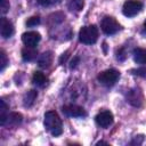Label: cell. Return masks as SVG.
I'll return each instance as SVG.
<instances>
[{"label": "cell", "instance_id": "1", "mask_svg": "<svg viewBox=\"0 0 146 146\" xmlns=\"http://www.w3.org/2000/svg\"><path fill=\"white\" fill-rule=\"evenodd\" d=\"M44 128L55 137L60 136L63 132V123L60 117L55 111H48L44 113V120H43Z\"/></svg>", "mask_w": 146, "mask_h": 146}, {"label": "cell", "instance_id": "2", "mask_svg": "<svg viewBox=\"0 0 146 146\" xmlns=\"http://www.w3.org/2000/svg\"><path fill=\"white\" fill-rule=\"evenodd\" d=\"M98 39V29L96 25L82 26L79 31V40L84 44H94Z\"/></svg>", "mask_w": 146, "mask_h": 146}, {"label": "cell", "instance_id": "3", "mask_svg": "<svg viewBox=\"0 0 146 146\" xmlns=\"http://www.w3.org/2000/svg\"><path fill=\"white\" fill-rule=\"evenodd\" d=\"M119 79H120V72L114 70V68H110V70L103 71L97 76V80L99 81V83H102L103 86H106V87L114 86L117 82Z\"/></svg>", "mask_w": 146, "mask_h": 146}, {"label": "cell", "instance_id": "4", "mask_svg": "<svg viewBox=\"0 0 146 146\" xmlns=\"http://www.w3.org/2000/svg\"><path fill=\"white\" fill-rule=\"evenodd\" d=\"M100 27H102V31L107 34V35H112V34H115L120 29V24L119 22L112 17V16H106L102 19V23H100Z\"/></svg>", "mask_w": 146, "mask_h": 146}, {"label": "cell", "instance_id": "5", "mask_svg": "<svg viewBox=\"0 0 146 146\" xmlns=\"http://www.w3.org/2000/svg\"><path fill=\"white\" fill-rule=\"evenodd\" d=\"M143 9V3L138 0H127L123 3L122 13L127 17H133L138 15Z\"/></svg>", "mask_w": 146, "mask_h": 146}, {"label": "cell", "instance_id": "6", "mask_svg": "<svg viewBox=\"0 0 146 146\" xmlns=\"http://www.w3.org/2000/svg\"><path fill=\"white\" fill-rule=\"evenodd\" d=\"M62 111L66 116H70V117H81V116H84L87 114L86 111L83 110V107H81L76 104L64 105Z\"/></svg>", "mask_w": 146, "mask_h": 146}, {"label": "cell", "instance_id": "7", "mask_svg": "<svg viewBox=\"0 0 146 146\" xmlns=\"http://www.w3.org/2000/svg\"><path fill=\"white\" fill-rule=\"evenodd\" d=\"M95 121L100 128H108L113 123L114 119H113V114L110 111H102L96 115Z\"/></svg>", "mask_w": 146, "mask_h": 146}, {"label": "cell", "instance_id": "8", "mask_svg": "<svg viewBox=\"0 0 146 146\" xmlns=\"http://www.w3.org/2000/svg\"><path fill=\"white\" fill-rule=\"evenodd\" d=\"M127 102H129L132 106L135 107H140L144 103V98H143V94L139 89L135 88V89H130L127 94Z\"/></svg>", "mask_w": 146, "mask_h": 146}, {"label": "cell", "instance_id": "9", "mask_svg": "<svg viewBox=\"0 0 146 146\" xmlns=\"http://www.w3.org/2000/svg\"><path fill=\"white\" fill-rule=\"evenodd\" d=\"M40 40H41V35L39 32L35 31L25 32L22 35V41L26 47H35Z\"/></svg>", "mask_w": 146, "mask_h": 146}, {"label": "cell", "instance_id": "10", "mask_svg": "<svg viewBox=\"0 0 146 146\" xmlns=\"http://www.w3.org/2000/svg\"><path fill=\"white\" fill-rule=\"evenodd\" d=\"M0 33L1 36L5 39L10 38L14 34V25L11 24V22H9V19H7L6 17H1V22H0Z\"/></svg>", "mask_w": 146, "mask_h": 146}, {"label": "cell", "instance_id": "11", "mask_svg": "<svg viewBox=\"0 0 146 146\" xmlns=\"http://www.w3.org/2000/svg\"><path fill=\"white\" fill-rule=\"evenodd\" d=\"M52 59H54V55L51 51H46L43 52L42 55H40L39 59H38V65L41 67V68H47L51 65L52 63Z\"/></svg>", "mask_w": 146, "mask_h": 146}, {"label": "cell", "instance_id": "12", "mask_svg": "<svg viewBox=\"0 0 146 146\" xmlns=\"http://www.w3.org/2000/svg\"><path fill=\"white\" fill-rule=\"evenodd\" d=\"M22 119H23V116H22V114H19V113H16V112L9 113V114H8V117H7V120H6L5 125H6V127H16V125H18V124L22 122ZM5 125H3V127H5Z\"/></svg>", "mask_w": 146, "mask_h": 146}, {"label": "cell", "instance_id": "13", "mask_svg": "<svg viewBox=\"0 0 146 146\" xmlns=\"http://www.w3.org/2000/svg\"><path fill=\"white\" fill-rule=\"evenodd\" d=\"M38 51L34 49V47H26L22 50V58L25 62H32L36 58Z\"/></svg>", "mask_w": 146, "mask_h": 146}, {"label": "cell", "instance_id": "14", "mask_svg": "<svg viewBox=\"0 0 146 146\" xmlns=\"http://www.w3.org/2000/svg\"><path fill=\"white\" fill-rule=\"evenodd\" d=\"M36 97H38V92L35 90H29L24 95V97H23V104H24V106L25 107H31L34 104Z\"/></svg>", "mask_w": 146, "mask_h": 146}, {"label": "cell", "instance_id": "15", "mask_svg": "<svg viewBox=\"0 0 146 146\" xmlns=\"http://www.w3.org/2000/svg\"><path fill=\"white\" fill-rule=\"evenodd\" d=\"M32 82L38 86V87H43L47 82H48V78L42 73V72H34L33 73V76H32Z\"/></svg>", "mask_w": 146, "mask_h": 146}, {"label": "cell", "instance_id": "16", "mask_svg": "<svg viewBox=\"0 0 146 146\" xmlns=\"http://www.w3.org/2000/svg\"><path fill=\"white\" fill-rule=\"evenodd\" d=\"M133 60L137 64H146V49L136 48L133 50Z\"/></svg>", "mask_w": 146, "mask_h": 146}, {"label": "cell", "instance_id": "17", "mask_svg": "<svg viewBox=\"0 0 146 146\" xmlns=\"http://www.w3.org/2000/svg\"><path fill=\"white\" fill-rule=\"evenodd\" d=\"M0 103H1V107H0V124L3 127L9 113H8V106L5 103V100H1Z\"/></svg>", "mask_w": 146, "mask_h": 146}, {"label": "cell", "instance_id": "18", "mask_svg": "<svg viewBox=\"0 0 146 146\" xmlns=\"http://www.w3.org/2000/svg\"><path fill=\"white\" fill-rule=\"evenodd\" d=\"M8 64V58H7V55L5 54L3 50H0V71L2 72L6 66Z\"/></svg>", "mask_w": 146, "mask_h": 146}, {"label": "cell", "instance_id": "19", "mask_svg": "<svg viewBox=\"0 0 146 146\" xmlns=\"http://www.w3.org/2000/svg\"><path fill=\"white\" fill-rule=\"evenodd\" d=\"M83 7V0H72L71 3H70V8L73 10H81Z\"/></svg>", "mask_w": 146, "mask_h": 146}, {"label": "cell", "instance_id": "20", "mask_svg": "<svg viewBox=\"0 0 146 146\" xmlns=\"http://www.w3.org/2000/svg\"><path fill=\"white\" fill-rule=\"evenodd\" d=\"M38 24H40V18H39L38 16L31 17V18H29L27 22H26V25H27V26H36Z\"/></svg>", "mask_w": 146, "mask_h": 146}, {"label": "cell", "instance_id": "21", "mask_svg": "<svg viewBox=\"0 0 146 146\" xmlns=\"http://www.w3.org/2000/svg\"><path fill=\"white\" fill-rule=\"evenodd\" d=\"M132 74L135 75H138V76H141V78H146V68L143 67V68H137V70H132L131 71Z\"/></svg>", "mask_w": 146, "mask_h": 146}, {"label": "cell", "instance_id": "22", "mask_svg": "<svg viewBox=\"0 0 146 146\" xmlns=\"http://www.w3.org/2000/svg\"><path fill=\"white\" fill-rule=\"evenodd\" d=\"M9 0H1V13L2 14H6L8 10H9Z\"/></svg>", "mask_w": 146, "mask_h": 146}, {"label": "cell", "instance_id": "23", "mask_svg": "<svg viewBox=\"0 0 146 146\" xmlns=\"http://www.w3.org/2000/svg\"><path fill=\"white\" fill-rule=\"evenodd\" d=\"M59 0H38V2L42 6H49V5H52L55 2H58Z\"/></svg>", "mask_w": 146, "mask_h": 146}, {"label": "cell", "instance_id": "24", "mask_svg": "<svg viewBox=\"0 0 146 146\" xmlns=\"http://www.w3.org/2000/svg\"><path fill=\"white\" fill-rule=\"evenodd\" d=\"M117 59L119 60H124L125 59V52H124V49L123 48H121L117 51Z\"/></svg>", "mask_w": 146, "mask_h": 146}, {"label": "cell", "instance_id": "25", "mask_svg": "<svg viewBox=\"0 0 146 146\" xmlns=\"http://www.w3.org/2000/svg\"><path fill=\"white\" fill-rule=\"evenodd\" d=\"M67 57H68V52L66 51L65 54H63V55H62V57L59 58V62H60V63L63 64V62H66V59H67Z\"/></svg>", "mask_w": 146, "mask_h": 146}, {"label": "cell", "instance_id": "26", "mask_svg": "<svg viewBox=\"0 0 146 146\" xmlns=\"http://www.w3.org/2000/svg\"><path fill=\"white\" fill-rule=\"evenodd\" d=\"M78 60H79V58H78V57H75V58H74V59L71 62V67H72V68L76 66V62H78Z\"/></svg>", "mask_w": 146, "mask_h": 146}, {"label": "cell", "instance_id": "27", "mask_svg": "<svg viewBox=\"0 0 146 146\" xmlns=\"http://www.w3.org/2000/svg\"><path fill=\"white\" fill-rule=\"evenodd\" d=\"M144 27H145V30H146V19H145V22H144Z\"/></svg>", "mask_w": 146, "mask_h": 146}]
</instances>
